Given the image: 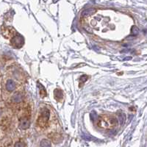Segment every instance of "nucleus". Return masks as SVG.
<instances>
[{
	"instance_id": "1",
	"label": "nucleus",
	"mask_w": 147,
	"mask_h": 147,
	"mask_svg": "<svg viewBox=\"0 0 147 147\" xmlns=\"http://www.w3.org/2000/svg\"><path fill=\"white\" fill-rule=\"evenodd\" d=\"M117 124V120L110 115H101L97 121V125L104 129H112Z\"/></svg>"
},
{
	"instance_id": "2",
	"label": "nucleus",
	"mask_w": 147,
	"mask_h": 147,
	"mask_svg": "<svg viewBox=\"0 0 147 147\" xmlns=\"http://www.w3.org/2000/svg\"><path fill=\"white\" fill-rule=\"evenodd\" d=\"M47 120H48V113L47 112L42 113L41 115L39 116L38 119V124L40 126V127H45L47 125Z\"/></svg>"
},
{
	"instance_id": "3",
	"label": "nucleus",
	"mask_w": 147,
	"mask_h": 147,
	"mask_svg": "<svg viewBox=\"0 0 147 147\" xmlns=\"http://www.w3.org/2000/svg\"><path fill=\"white\" fill-rule=\"evenodd\" d=\"M2 33L4 37H5L6 38H13L16 36V31L14 29L11 27H5V30H2Z\"/></svg>"
},
{
	"instance_id": "4",
	"label": "nucleus",
	"mask_w": 147,
	"mask_h": 147,
	"mask_svg": "<svg viewBox=\"0 0 147 147\" xmlns=\"http://www.w3.org/2000/svg\"><path fill=\"white\" fill-rule=\"evenodd\" d=\"M4 89L6 90V92H10L14 89V83L11 80H7L5 82V85Z\"/></svg>"
}]
</instances>
